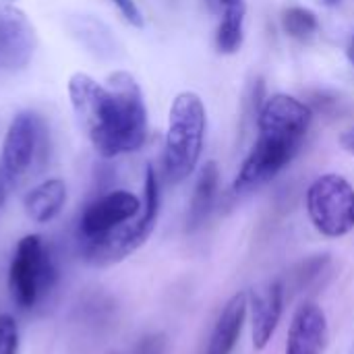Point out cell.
I'll use <instances>...</instances> for the list:
<instances>
[{
	"mask_svg": "<svg viewBox=\"0 0 354 354\" xmlns=\"http://www.w3.org/2000/svg\"><path fill=\"white\" fill-rule=\"evenodd\" d=\"M249 299H251L249 307H251V326H253V348L261 353L270 344L280 324L284 311V286L280 282H270L253 290Z\"/></svg>",
	"mask_w": 354,
	"mask_h": 354,
	"instance_id": "cell-11",
	"label": "cell"
},
{
	"mask_svg": "<svg viewBox=\"0 0 354 354\" xmlns=\"http://www.w3.org/2000/svg\"><path fill=\"white\" fill-rule=\"evenodd\" d=\"M328 319L322 307L305 303L292 317L284 354H324L328 344Z\"/></svg>",
	"mask_w": 354,
	"mask_h": 354,
	"instance_id": "cell-10",
	"label": "cell"
},
{
	"mask_svg": "<svg viewBox=\"0 0 354 354\" xmlns=\"http://www.w3.org/2000/svg\"><path fill=\"white\" fill-rule=\"evenodd\" d=\"M249 309V292H236L222 309L205 354H230L243 332Z\"/></svg>",
	"mask_w": 354,
	"mask_h": 354,
	"instance_id": "cell-12",
	"label": "cell"
},
{
	"mask_svg": "<svg viewBox=\"0 0 354 354\" xmlns=\"http://www.w3.org/2000/svg\"><path fill=\"white\" fill-rule=\"evenodd\" d=\"M340 143L344 145V149H346V151L354 153V129L346 131V133H344V135L340 137Z\"/></svg>",
	"mask_w": 354,
	"mask_h": 354,
	"instance_id": "cell-22",
	"label": "cell"
},
{
	"mask_svg": "<svg viewBox=\"0 0 354 354\" xmlns=\"http://www.w3.org/2000/svg\"><path fill=\"white\" fill-rule=\"evenodd\" d=\"M56 284V266L39 234H27L17 243L8 268L10 297L19 309L29 311L44 301Z\"/></svg>",
	"mask_w": 354,
	"mask_h": 354,
	"instance_id": "cell-5",
	"label": "cell"
},
{
	"mask_svg": "<svg viewBox=\"0 0 354 354\" xmlns=\"http://www.w3.org/2000/svg\"><path fill=\"white\" fill-rule=\"evenodd\" d=\"M143 201L129 191H112L93 203L81 214L79 220V243L95 241L116 230L118 226L131 222L139 216Z\"/></svg>",
	"mask_w": 354,
	"mask_h": 354,
	"instance_id": "cell-8",
	"label": "cell"
},
{
	"mask_svg": "<svg viewBox=\"0 0 354 354\" xmlns=\"http://www.w3.org/2000/svg\"><path fill=\"white\" fill-rule=\"evenodd\" d=\"M282 25H284L286 33L297 39H309L319 29V21H317L315 12L309 8H303V6L286 8L284 17H282Z\"/></svg>",
	"mask_w": 354,
	"mask_h": 354,
	"instance_id": "cell-17",
	"label": "cell"
},
{
	"mask_svg": "<svg viewBox=\"0 0 354 354\" xmlns=\"http://www.w3.org/2000/svg\"><path fill=\"white\" fill-rule=\"evenodd\" d=\"M307 214L328 239L354 230V187L340 174L319 176L307 191Z\"/></svg>",
	"mask_w": 354,
	"mask_h": 354,
	"instance_id": "cell-6",
	"label": "cell"
},
{
	"mask_svg": "<svg viewBox=\"0 0 354 354\" xmlns=\"http://www.w3.org/2000/svg\"><path fill=\"white\" fill-rule=\"evenodd\" d=\"M311 116V108L292 95L276 93L268 97L259 110V137L236 174L234 193L257 191L276 178L297 156Z\"/></svg>",
	"mask_w": 354,
	"mask_h": 354,
	"instance_id": "cell-2",
	"label": "cell"
},
{
	"mask_svg": "<svg viewBox=\"0 0 354 354\" xmlns=\"http://www.w3.org/2000/svg\"><path fill=\"white\" fill-rule=\"evenodd\" d=\"M328 266H330V255H315V257L303 261V263L295 270V274H292V278H295V288L303 290V288L311 286L313 282H317L319 276H324V272H326Z\"/></svg>",
	"mask_w": 354,
	"mask_h": 354,
	"instance_id": "cell-18",
	"label": "cell"
},
{
	"mask_svg": "<svg viewBox=\"0 0 354 354\" xmlns=\"http://www.w3.org/2000/svg\"><path fill=\"white\" fill-rule=\"evenodd\" d=\"M64 203H66V185L60 178H50L39 183L23 199L25 214L35 224H46L54 220L62 212Z\"/></svg>",
	"mask_w": 354,
	"mask_h": 354,
	"instance_id": "cell-13",
	"label": "cell"
},
{
	"mask_svg": "<svg viewBox=\"0 0 354 354\" xmlns=\"http://www.w3.org/2000/svg\"><path fill=\"white\" fill-rule=\"evenodd\" d=\"M160 214V183L156 170L147 166L145 187H143V205L137 218L118 226L95 241H81V255L93 266H110L127 259L151 236Z\"/></svg>",
	"mask_w": 354,
	"mask_h": 354,
	"instance_id": "cell-4",
	"label": "cell"
},
{
	"mask_svg": "<svg viewBox=\"0 0 354 354\" xmlns=\"http://www.w3.org/2000/svg\"><path fill=\"white\" fill-rule=\"evenodd\" d=\"M324 2H326V4H328V6H334V4H338V2H340V0H324Z\"/></svg>",
	"mask_w": 354,
	"mask_h": 354,
	"instance_id": "cell-25",
	"label": "cell"
},
{
	"mask_svg": "<svg viewBox=\"0 0 354 354\" xmlns=\"http://www.w3.org/2000/svg\"><path fill=\"white\" fill-rule=\"evenodd\" d=\"M0 354H19V326L12 315H0Z\"/></svg>",
	"mask_w": 354,
	"mask_h": 354,
	"instance_id": "cell-19",
	"label": "cell"
},
{
	"mask_svg": "<svg viewBox=\"0 0 354 354\" xmlns=\"http://www.w3.org/2000/svg\"><path fill=\"white\" fill-rule=\"evenodd\" d=\"M207 129L203 100L195 91H183L170 106L168 133L164 145V176L176 185L189 178L201 158Z\"/></svg>",
	"mask_w": 354,
	"mask_h": 354,
	"instance_id": "cell-3",
	"label": "cell"
},
{
	"mask_svg": "<svg viewBox=\"0 0 354 354\" xmlns=\"http://www.w3.org/2000/svg\"><path fill=\"white\" fill-rule=\"evenodd\" d=\"M218 180H220V172H218V164L216 162H207L195 183V191H193V199L189 205V216H187V228L195 230L199 228L205 218L209 216L212 207H214V199H216V191H218Z\"/></svg>",
	"mask_w": 354,
	"mask_h": 354,
	"instance_id": "cell-15",
	"label": "cell"
},
{
	"mask_svg": "<svg viewBox=\"0 0 354 354\" xmlns=\"http://www.w3.org/2000/svg\"><path fill=\"white\" fill-rule=\"evenodd\" d=\"M220 10V25L216 31V46L222 54H234L241 50L245 39V0H212Z\"/></svg>",
	"mask_w": 354,
	"mask_h": 354,
	"instance_id": "cell-14",
	"label": "cell"
},
{
	"mask_svg": "<svg viewBox=\"0 0 354 354\" xmlns=\"http://www.w3.org/2000/svg\"><path fill=\"white\" fill-rule=\"evenodd\" d=\"M37 35L27 15L10 2H0V66L21 71L33 58Z\"/></svg>",
	"mask_w": 354,
	"mask_h": 354,
	"instance_id": "cell-9",
	"label": "cell"
},
{
	"mask_svg": "<svg viewBox=\"0 0 354 354\" xmlns=\"http://www.w3.org/2000/svg\"><path fill=\"white\" fill-rule=\"evenodd\" d=\"M346 56H348V60L354 64V35L353 39H351V44H348V50H346Z\"/></svg>",
	"mask_w": 354,
	"mask_h": 354,
	"instance_id": "cell-24",
	"label": "cell"
},
{
	"mask_svg": "<svg viewBox=\"0 0 354 354\" xmlns=\"http://www.w3.org/2000/svg\"><path fill=\"white\" fill-rule=\"evenodd\" d=\"M68 95L79 127L102 158L133 153L147 139V108L137 79L127 71L97 83L85 73L68 79Z\"/></svg>",
	"mask_w": 354,
	"mask_h": 354,
	"instance_id": "cell-1",
	"label": "cell"
},
{
	"mask_svg": "<svg viewBox=\"0 0 354 354\" xmlns=\"http://www.w3.org/2000/svg\"><path fill=\"white\" fill-rule=\"evenodd\" d=\"M41 133L44 124L33 112H19L10 120L0 158V170L8 183H15L31 168L41 143Z\"/></svg>",
	"mask_w": 354,
	"mask_h": 354,
	"instance_id": "cell-7",
	"label": "cell"
},
{
	"mask_svg": "<svg viewBox=\"0 0 354 354\" xmlns=\"http://www.w3.org/2000/svg\"><path fill=\"white\" fill-rule=\"evenodd\" d=\"M4 2H12V0H4Z\"/></svg>",
	"mask_w": 354,
	"mask_h": 354,
	"instance_id": "cell-26",
	"label": "cell"
},
{
	"mask_svg": "<svg viewBox=\"0 0 354 354\" xmlns=\"http://www.w3.org/2000/svg\"><path fill=\"white\" fill-rule=\"evenodd\" d=\"M110 2L120 10L127 23H131L133 27H143V15L135 0H110Z\"/></svg>",
	"mask_w": 354,
	"mask_h": 354,
	"instance_id": "cell-21",
	"label": "cell"
},
{
	"mask_svg": "<svg viewBox=\"0 0 354 354\" xmlns=\"http://www.w3.org/2000/svg\"><path fill=\"white\" fill-rule=\"evenodd\" d=\"M66 27H68L71 35L87 48V52H91L95 56H110L114 52L112 33L102 21H97L89 15H79V17L68 19Z\"/></svg>",
	"mask_w": 354,
	"mask_h": 354,
	"instance_id": "cell-16",
	"label": "cell"
},
{
	"mask_svg": "<svg viewBox=\"0 0 354 354\" xmlns=\"http://www.w3.org/2000/svg\"><path fill=\"white\" fill-rule=\"evenodd\" d=\"M166 353V336L164 334H149L139 340L133 354H164Z\"/></svg>",
	"mask_w": 354,
	"mask_h": 354,
	"instance_id": "cell-20",
	"label": "cell"
},
{
	"mask_svg": "<svg viewBox=\"0 0 354 354\" xmlns=\"http://www.w3.org/2000/svg\"><path fill=\"white\" fill-rule=\"evenodd\" d=\"M8 180H6V176L2 174V170H0V207H2V203H4V199H6V189H8Z\"/></svg>",
	"mask_w": 354,
	"mask_h": 354,
	"instance_id": "cell-23",
	"label": "cell"
}]
</instances>
